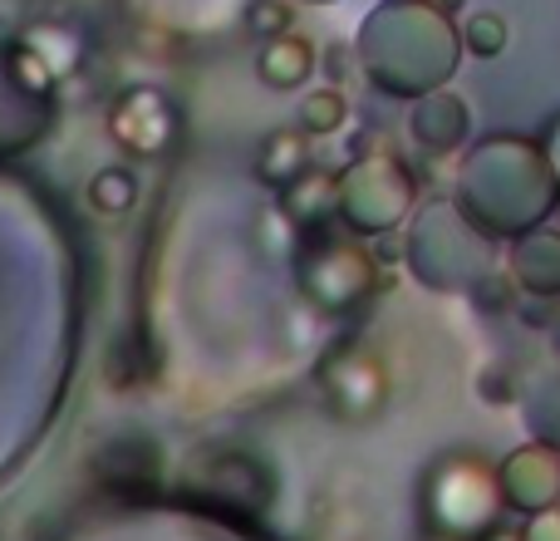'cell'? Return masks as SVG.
<instances>
[{
  "label": "cell",
  "mask_w": 560,
  "mask_h": 541,
  "mask_svg": "<svg viewBox=\"0 0 560 541\" xmlns=\"http://www.w3.org/2000/svg\"><path fill=\"white\" fill-rule=\"evenodd\" d=\"M114 138L133 153H158V148L173 143V108L153 94V89H133L114 104V118H108Z\"/></svg>",
  "instance_id": "obj_1"
},
{
  "label": "cell",
  "mask_w": 560,
  "mask_h": 541,
  "mask_svg": "<svg viewBox=\"0 0 560 541\" xmlns=\"http://www.w3.org/2000/svg\"><path fill=\"white\" fill-rule=\"evenodd\" d=\"M310 138L300 134V128H280L261 143V158H256V173H261L266 187H280L285 193L290 183H300V177L310 173Z\"/></svg>",
  "instance_id": "obj_2"
},
{
  "label": "cell",
  "mask_w": 560,
  "mask_h": 541,
  "mask_svg": "<svg viewBox=\"0 0 560 541\" xmlns=\"http://www.w3.org/2000/svg\"><path fill=\"white\" fill-rule=\"evenodd\" d=\"M315 69V45L300 35H280V39H266L261 59H256V74L266 79L271 89H295L310 79Z\"/></svg>",
  "instance_id": "obj_3"
},
{
  "label": "cell",
  "mask_w": 560,
  "mask_h": 541,
  "mask_svg": "<svg viewBox=\"0 0 560 541\" xmlns=\"http://www.w3.org/2000/svg\"><path fill=\"white\" fill-rule=\"evenodd\" d=\"M280 207H285L295 222H315L329 207H339V177L325 173V168H310L300 183H290L285 193H280Z\"/></svg>",
  "instance_id": "obj_4"
},
{
  "label": "cell",
  "mask_w": 560,
  "mask_h": 541,
  "mask_svg": "<svg viewBox=\"0 0 560 541\" xmlns=\"http://www.w3.org/2000/svg\"><path fill=\"white\" fill-rule=\"evenodd\" d=\"M345 118H349L345 94H339V89H315V94L300 104V134L325 138V134H335V128H345Z\"/></svg>",
  "instance_id": "obj_5"
},
{
  "label": "cell",
  "mask_w": 560,
  "mask_h": 541,
  "mask_svg": "<svg viewBox=\"0 0 560 541\" xmlns=\"http://www.w3.org/2000/svg\"><path fill=\"white\" fill-rule=\"evenodd\" d=\"M133 197H138V183H133V173H128V168H104V173L89 183V203H94L98 217L128 212V207H133Z\"/></svg>",
  "instance_id": "obj_6"
},
{
  "label": "cell",
  "mask_w": 560,
  "mask_h": 541,
  "mask_svg": "<svg viewBox=\"0 0 560 541\" xmlns=\"http://www.w3.org/2000/svg\"><path fill=\"white\" fill-rule=\"evenodd\" d=\"M506 20L502 15H492V10H477V15H467V25H463V39H467V49H472L477 59H497L506 49Z\"/></svg>",
  "instance_id": "obj_7"
},
{
  "label": "cell",
  "mask_w": 560,
  "mask_h": 541,
  "mask_svg": "<svg viewBox=\"0 0 560 541\" xmlns=\"http://www.w3.org/2000/svg\"><path fill=\"white\" fill-rule=\"evenodd\" d=\"M290 15H295V10L285 5V0H280V5H256V15H252V25L256 30H266V35L271 39H280L290 30Z\"/></svg>",
  "instance_id": "obj_8"
},
{
  "label": "cell",
  "mask_w": 560,
  "mask_h": 541,
  "mask_svg": "<svg viewBox=\"0 0 560 541\" xmlns=\"http://www.w3.org/2000/svg\"><path fill=\"white\" fill-rule=\"evenodd\" d=\"M438 10H463V0H433Z\"/></svg>",
  "instance_id": "obj_9"
}]
</instances>
